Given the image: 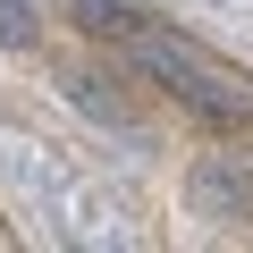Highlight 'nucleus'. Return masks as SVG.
I'll return each instance as SVG.
<instances>
[{
  "instance_id": "4",
  "label": "nucleus",
  "mask_w": 253,
  "mask_h": 253,
  "mask_svg": "<svg viewBox=\"0 0 253 253\" xmlns=\"http://www.w3.org/2000/svg\"><path fill=\"white\" fill-rule=\"evenodd\" d=\"M42 42V0H0V51H34Z\"/></svg>"
},
{
  "instance_id": "5",
  "label": "nucleus",
  "mask_w": 253,
  "mask_h": 253,
  "mask_svg": "<svg viewBox=\"0 0 253 253\" xmlns=\"http://www.w3.org/2000/svg\"><path fill=\"white\" fill-rule=\"evenodd\" d=\"M59 9H76V26L101 34V42H118L126 26H135V9H126V0H59Z\"/></svg>"
},
{
  "instance_id": "1",
  "label": "nucleus",
  "mask_w": 253,
  "mask_h": 253,
  "mask_svg": "<svg viewBox=\"0 0 253 253\" xmlns=\"http://www.w3.org/2000/svg\"><path fill=\"white\" fill-rule=\"evenodd\" d=\"M118 42H126V68H135L152 93H169L177 110H194L203 126H219V135L253 126V76L228 68L219 51H203L194 34H177V26H161V17H135Z\"/></svg>"
},
{
  "instance_id": "2",
  "label": "nucleus",
  "mask_w": 253,
  "mask_h": 253,
  "mask_svg": "<svg viewBox=\"0 0 253 253\" xmlns=\"http://www.w3.org/2000/svg\"><path fill=\"white\" fill-rule=\"evenodd\" d=\"M186 211L228 228V219H253V152H203L186 169Z\"/></svg>"
},
{
  "instance_id": "3",
  "label": "nucleus",
  "mask_w": 253,
  "mask_h": 253,
  "mask_svg": "<svg viewBox=\"0 0 253 253\" xmlns=\"http://www.w3.org/2000/svg\"><path fill=\"white\" fill-rule=\"evenodd\" d=\"M68 101H76L84 118L118 126V135H135V126H144V101L126 93V76H118V68H68Z\"/></svg>"
}]
</instances>
